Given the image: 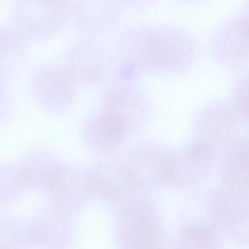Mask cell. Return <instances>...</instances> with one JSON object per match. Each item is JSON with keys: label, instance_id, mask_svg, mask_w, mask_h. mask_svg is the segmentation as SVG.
Returning a JSON list of instances; mask_svg holds the SVG:
<instances>
[{"label": "cell", "instance_id": "52a82bcc", "mask_svg": "<svg viewBox=\"0 0 249 249\" xmlns=\"http://www.w3.org/2000/svg\"><path fill=\"white\" fill-rule=\"evenodd\" d=\"M231 31L238 41L242 42L246 52H249V9L237 18Z\"/></svg>", "mask_w": 249, "mask_h": 249}, {"label": "cell", "instance_id": "7a4b0ae2", "mask_svg": "<svg viewBox=\"0 0 249 249\" xmlns=\"http://www.w3.org/2000/svg\"><path fill=\"white\" fill-rule=\"evenodd\" d=\"M222 178L226 189L249 197V138L231 144L224 159Z\"/></svg>", "mask_w": 249, "mask_h": 249}, {"label": "cell", "instance_id": "6da1fadb", "mask_svg": "<svg viewBox=\"0 0 249 249\" xmlns=\"http://www.w3.org/2000/svg\"><path fill=\"white\" fill-rule=\"evenodd\" d=\"M215 155L205 144L195 141L176 154H170L168 183L188 189L201 183L208 176Z\"/></svg>", "mask_w": 249, "mask_h": 249}, {"label": "cell", "instance_id": "8992f818", "mask_svg": "<svg viewBox=\"0 0 249 249\" xmlns=\"http://www.w3.org/2000/svg\"><path fill=\"white\" fill-rule=\"evenodd\" d=\"M234 94L239 110L249 122V75L243 77L236 84Z\"/></svg>", "mask_w": 249, "mask_h": 249}, {"label": "cell", "instance_id": "277c9868", "mask_svg": "<svg viewBox=\"0 0 249 249\" xmlns=\"http://www.w3.org/2000/svg\"><path fill=\"white\" fill-rule=\"evenodd\" d=\"M176 249H221L216 227L204 222L186 224L179 233Z\"/></svg>", "mask_w": 249, "mask_h": 249}, {"label": "cell", "instance_id": "5b68a950", "mask_svg": "<svg viewBox=\"0 0 249 249\" xmlns=\"http://www.w3.org/2000/svg\"><path fill=\"white\" fill-rule=\"evenodd\" d=\"M221 227L236 240L249 245V198L239 197L226 213Z\"/></svg>", "mask_w": 249, "mask_h": 249}, {"label": "cell", "instance_id": "3957f363", "mask_svg": "<svg viewBox=\"0 0 249 249\" xmlns=\"http://www.w3.org/2000/svg\"><path fill=\"white\" fill-rule=\"evenodd\" d=\"M201 123L202 137L196 141L207 145L215 157L223 150L227 154L233 143L231 140L235 123L234 116L228 110H212L208 112Z\"/></svg>", "mask_w": 249, "mask_h": 249}]
</instances>
